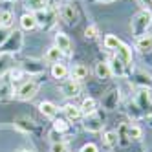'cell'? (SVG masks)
<instances>
[{
  "mask_svg": "<svg viewBox=\"0 0 152 152\" xmlns=\"http://www.w3.org/2000/svg\"><path fill=\"white\" fill-rule=\"evenodd\" d=\"M72 73V79H77V81H83L88 77V68L84 66V64H73V68L70 70Z\"/></svg>",
  "mask_w": 152,
  "mask_h": 152,
  "instance_id": "obj_24",
  "label": "cell"
},
{
  "mask_svg": "<svg viewBox=\"0 0 152 152\" xmlns=\"http://www.w3.org/2000/svg\"><path fill=\"white\" fill-rule=\"evenodd\" d=\"M11 61H13L11 55H7V53H0V75H4V73L9 70V66H11Z\"/></svg>",
  "mask_w": 152,
  "mask_h": 152,
  "instance_id": "obj_28",
  "label": "cell"
},
{
  "mask_svg": "<svg viewBox=\"0 0 152 152\" xmlns=\"http://www.w3.org/2000/svg\"><path fill=\"white\" fill-rule=\"evenodd\" d=\"M108 64H110V72H112V75H115V77H125V75H126V66H125V64L119 61L115 55H114V59L108 62Z\"/></svg>",
  "mask_w": 152,
  "mask_h": 152,
  "instance_id": "obj_19",
  "label": "cell"
},
{
  "mask_svg": "<svg viewBox=\"0 0 152 152\" xmlns=\"http://www.w3.org/2000/svg\"><path fill=\"white\" fill-rule=\"evenodd\" d=\"M68 148H66V143L64 141H61V143H51V148H50V152H66Z\"/></svg>",
  "mask_w": 152,
  "mask_h": 152,
  "instance_id": "obj_31",
  "label": "cell"
},
{
  "mask_svg": "<svg viewBox=\"0 0 152 152\" xmlns=\"http://www.w3.org/2000/svg\"><path fill=\"white\" fill-rule=\"evenodd\" d=\"M141 4L145 6V9H148V7L152 6V0H141Z\"/></svg>",
  "mask_w": 152,
  "mask_h": 152,
  "instance_id": "obj_38",
  "label": "cell"
},
{
  "mask_svg": "<svg viewBox=\"0 0 152 152\" xmlns=\"http://www.w3.org/2000/svg\"><path fill=\"white\" fill-rule=\"evenodd\" d=\"M24 46V35L22 31H11L6 40V44L0 48V53H7V55H13V53L20 51Z\"/></svg>",
  "mask_w": 152,
  "mask_h": 152,
  "instance_id": "obj_2",
  "label": "cell"
},
{
  "mask_svg": "<svg viewBox=\"0 0 152 152\" xmlns=\"http://www.w3.org/2000/svg\"><path fill=\"white\" fill-rule=\"evenodd\" d=\"M125 130H126V136H128L130 139H141V136H143V130H141L137 125H130V126H126Z\"/></svg>",
  "mask_w": 152,
  "mask_h": 152,
  "instance_id": "obj_29",
  "label": "cell"
},
{
  "mask_svg": "<svg viewBox=\"0 0 152 152\" xmlns=\"http://www.w3.org/2000/svg\"><path fill=\"white\" fill-rule=\"evenodd\" d=\"M20 28H22L24 31H33L37 28V18L33 13H24L22 17H20Z\"/></svg>",
  "mask_w": 152,
  "mask_h": 152,
  "instance_id": "obj_17",
  "label": "cell"
},
{
  "mask_svg": "<svg viewBox=\"0 0 152 152\" xmlns=\"http://www.w3.org/2000/svg\"><path fill=\"white\" fill-rule=\"evenodd\" d=\"M50 141H51V143H61V141H62V134H59L57 132V130H50Z\"/></svg>",
  "mask_w": 152,
  "mask_h": 152,
  "instance_id": "obj_32",
  "label": "cell"
},
{
  "mask_svg": "<svg viewBox=\"0 0 152 152\" xmlns=\"http://www.w3.org/2000/svg\"><path fill=\"white\" fill-rule=\"evenodd\" d=\"M15 152H35V150H33V148H29V147H22V148L15 150Z\"/></svg>",
  "mask_w": 152,
  "mask_h": 152,
  "instance_id": "obj_37",
  "label": "cell"
},
{
  "mask_svg": "<svg viewBox=\"0 0 152 152\" xmlns=\"http://www.w3.org/2000/svg\"><path fill=\"white\" fill-rule=\"evenodd\" d=\"M39 110H40V114L44 115V117H48V119H55V117H57V112H59V108H57L55 103H51V101H42V103H39Z\"/></svg>",
  "mask_w": 152,
  "mask_h": 152,
  "instance_id": "obj_13",
  "label": "cell"
},
{
  "mask_svg": "<svg viewBox=\"0 0 152 152\" xmlns=\"http://www.w3.org/2000/svg\"><path fill=\"white\" fill-rule=\"evenodd\" d=\"M59 15L66 24H77V20H79L77 11H75V7L72 4H62L59 7Z\"/></svg>",
  "mask_w": 152,
  "mask_h": 152,
  "instance_id": "obj_8",
  "label": "cell"
},
{
  "mask_svg": "<svg viewBox=\"0 0 152 152\" xmlns=\"http://www.w3.org/2000/svg\"><path fill=\"white\" fill-rule=\"evenodd\" d=\"M79 152H99V147H97L95 143H86V145L81 147Z\"/></svg>",
  "mask_w": 152,
  "mask_h": 152,
  "instance_id": "obj_33",
  "label": "cell"
},
{
  "mask_svg": "<svg viewBox=\"0 0 152 152\" xmlns=\"http://www.w3.org/2000/svg\"><path fill=\"white\" fill-rule=\"evenodd\" d=\"M26 7L29 9V13H39L48 7V0H26Z\"/></svg>",
  "mask_w": 152,
  "mask_h": 152,
  "instance_id": "obj_25",
  "label": "cell"
},
{
  "mask_svg": "<svg viewBox=\"0 0 152 152\" xmlns=\"http://www.w3.org/2000/svg\"><path fill=\"white\" fill-rule=\"evenodd\" d=\"M62 110H64V115H66V119H68L70 123H77V121H81V119L84 117V115H83V110H81V106L66 104Z\"/></svg>",
  "mask_w": 152,
  "mask_h": 152,
  "instance_id": "obj_12",
  "label": "cell"
},
{
  "mask_svg": "<svg viewBox=\"0 0 152 152\" xmlns=\"http://www.w3.org/2000/svg\"><path fill=\"white\" fill-rule=\"evenodd\" d=\"M136 106L143 114L152 115V90L150 88H141L136 94Z\"/></svg>",
  "mask_w": 152,
  "mask_h": 152,
  "instance_id": "obj_3",
  "label": "cell"
},
{
  "mask_svg": "<svg viewBox=\"0 0 152 152\" xmlns=\"http://www.w3.org/2000/svg\"><path fill=\"white\" fill-rule=\"evenodd\" d=\"M103 119L99 117V114H90V115H84V130L88 132H101L103 130Z\"/></svg>",
  "mask_w": 152,
  "mask_h": 152,
  "instance_id": "obj_7",
  "label": "cell"
},
{
  "mask_svg": "<svg viewBox=\"0 0 152 152\" xmlns=\"http://www.w3.org/2000/svg\"><path fill=\"white\" fill-rule=\"evenodd\" d=\"M37 92H39V84L35 81H26V83L20 84V88L17 90V97L22 99V101H29L37 95Z\"/></svg>",
  "mask_w": 152,
  "mask_h": 152,
  "instance_id": "obj_4",
  "label": "cell"
},
{
  "mask_svg": "<svg viewBox=\"0 0 152 152\" xmlns=\"http://www.w3.org/2000/svg\"><path fill=\"white\" fill-rule=\"evenodd\" d=\"M68 73H70V70H68L66 64H62V62L51 64V77H53V79L62 81V79H66V77H68Z\"/></svg>",
  "mask_w": 152,
  "mask_h": 152,
  "instance_id": "obj_16",
  "label": "cell"
},
{
  "mask_svg": "<svg viewBox=\"0 0 152 152\" xmlns=\"http://www.w3.org/2000/svg\"><path fill=\"white\" fill-rule=\"evenodd\" d=\"M92 2H97V4H112L115 0H92Z\"/></svg>",
  "mask_w": 152,
  "mask_h": 152,
  "instance_id": "obj_36",
  "label": "cell"
},
{
  "mask_svg": "<svg viewBox=\"0 0 152 152\" xmlns=\"http://www.w3.org/2000/svg\"><path fill=\"white\" fill-rule=\"evenodd\" d=\"M53 130H57V132L62 134V136L68 134L70 132V121H68V119H61V117L57 119L55 117V119H53Z\"/></svg>",
  "mask_w": 152,
  "mask_h": 152,
  "instance_id": "obj_26",
  "label": "cell"
},
{
  "mask_svg": "<svg viewBox=\"0 0 152 152\" xmlns=\"http://www.w3.org/2000/svg\"><path fill=\"white\" fill-rule=\"evenodd\" d=\"M117 103H119V92L117 90H110L103 97V108H106V110H114L117 106Z\"/></svg>",
  "mask_w": 152,
  "mask_h": 152,
  "instance_id": "obj_15",
  "label": "cell"
},
{
  "mask_svg": "<svg viewBox=\"0 0 152 152\" xmlns=\"http://www.w3.org/2000/svg\"><path fill=\"white\" fill-rule=\"evenodd\" d=\"M55 46L61 50L62 55H72L73 51V46H72V40L66 33H57L55 35Z\"/></svg>",
  "mask_w": 152,
  "mask_h": 152,
  "instance_id": "obj_9",
  "label": "cell"
},
{
  "mask_svg": "<svg viewBox=\"0 0 152 152\" xmlns=\"http://www.w3.org/2000/svg\"><path fill=\"white\" fill-rule=\"evenodd\" d=\"M9 33H11L9 29H6V28H0V48H2V46L6 44V40H7Z\"/></svg>",
  "mask_w": 152,
  "mask_h": 152,
  "instance_id": "obj_34",
  "label": "cell"
},
{
  "mask_svg": "<svg viewBox=\"0 0 152 152\" xmlns=\"http://www.w3.org/2000/svg\"><path fill=\"white\" fill-rule=\"evenodd\" d=\"M15 22V15L13 11H9V9H0V28H6L9 29Z\"/></svg>",
  "mask_w": 152,
  "mask_h": 152,
  "instance_id": "obj_20",
  "label": "cell"
},
{
  "mask_svg": "<svg viewBox=\"0 0 152 152\" xmlns=\"http://www.w3.org/2000/svg\"><path fill=\"white\" fill-rule=\"evenodd\" d=\"M35 18H37V26H42V28H51L53 24H55V13L51 11V9H42V11L39 13H33Z\"/></svg>",
  "mask_w": 152,
  "mask_h": 152,
  "instance_id": "obj_6",
  "label": "cell"
},
{
  "mask_svg": "<svg viewBox=\"0 0 152 152\" xmlns=\"http://www.w3.org/2000/svg\"><path fill=\"white\" fill-rule=\"evenodd\" d=\"M103 141H104V145L108 148H115L119 145V134L115 130H108V132L103 134Z\"/></svg>",
  "mask_w": 152,
  "mask_h": 152,
  "instance_id": "obj_23",
  "label": "cell"
},
{
  "mask_svg": "<svg viewBox=\"0 0 152 152\" xmlns=\"http://www.w3.org/2000/svg\"><path fill=\"white\" fill-rule=\"evenodd\" d=\"M152 26V15L148 9H141V11H137L132 20H130V29H132V35L137 39V37H143L147 35L148 28Z\"/></svg>",
  "mask_w": 152,
  "mask_h": 152,
  "instance_id": "obj_1",
  "label": "cell"
},
{
  "mask_svg": "<svg viewBox=\"0 0 152 152\" xmlns=\"http://www.w3.org/2000/svg\"><path fill=\"white\" fill-rule=\"evenodd\" d=\"M95 77L99 79V81H108L112 77V72H110V64L108 62H103L99 61L95 64Z\"/></svg>",
  "mask_w": 152,
  "mask_h": 152,
  "instance_id": "obj_14",
  "label": "cell"
},
{
  "mask_svg": "<svg viewBox=\"0 0 152 152\" xmlns=\"http://www.w3.org/2000/svg\"><path fill=\"white\" fill-rule=\"evenodd\" d=\"M103 44L106 50H110V51H115L119 48V44H121V40L117 39V35H112V33H108L104 35V40H103Z\"/></svg>",
  "mask_w": 152,
  "mask_h": 152,
  "instance_id": "obj_27",
  "label": "cell"
},
{
  "mask_svg": "<svg viewBox=\"0 0 152 152\" xmlns=\"http://www.w3.org/2000/svg\"><path fill=\"white\" fill-rule=\"evenodd\" d=\"M136 48L141 53H150L152 51V35H143L136 39Z\"/></svg>",
  "mask_w": 152,
  "mask_h": 152,
  "instance_id": "obj_18",
  "label": "cell"
},
{
  "mask_svg": "<svg viewBox=\"0 0 152 152\" xmlns=\"http://www.w3.org/2000/svg\"><path fill=\"white\" fill-rule=\"evenodd\" d=\"M115 57L128 68L130 64H132V48H130L128 44H125V42H121L119 48L115 50Z\"/></svg>",
  "mask_w": 152,
  "mask_h": 152,
  "instance_id": "obj_10",
  "label": "cell"
},
{
  "mask_svg": "<svg viewBox=\"0 0 152 152\" xmlns=\"http://www.w3.org/2000/svg\"><path fill=\"white\" fill-rule=\"evenodd\" d=\"M9 2H13V0H9Z\"/></svg>",
  "mask_w": 152,
  "mask_h": 152,
  "instance_id": "obj_39",
  "label": "cell"
},
{
  "mask_svg": "<svg viewBox=\"0 0 152 152\" xmlns=\"http://www.w3.org/2000/svg\"><path fill=\"white\" fill-rule=\"evenodd\" d=\"M81 110H83V115H90V114H95L97 112V101L94 97H86L81 103Z\"/></svg>",
  "mask_w": 152,
  "mask_h": 152,
  "instance_id": "obj_22",
  "label": "cell"
},
{
  "mask_svg": "<svg viewBox=\"0 0 152 152\" xmlns=\"http://www.w3.org/2000/svg\"><path fill=\"white\" fill-rule=\"evenodd\" d=\"M84 37L88 39V40H94L95 37H97V26H94V24H90L88 28L84 29Z\"/></svg>",
  "mask_w": 152,
  "mask_h": 152,
  "instance_id": "obj_30",
  "label": "cell"
},
{
  "mask_svg": "<svg viewBox=\"0 0 152 152\" xmlns=\"http://www.w3.org/2000/svg\"><path fill=\"white\" fill-rule=\"evenodd\" d=\"M22 70H11V77H13V81H18L20 77H22Z\"/></svg>",
  "mask_w": 152,
  "mask_h": 152,
  "instance_id": "obj_35",
  "label": "cell"
},
{
  "mask_svg": "<svg viewBox=\"0 0 152 152\" xmlns=\"http://www.w3.org/2000/svg\"><path fill=\"white\" fill-rule=\"evenodd\" d=\"M15 128L20 130V132H24V134H29V132H33V128H35V121L28 115H18L15 119Z\"/></svg>",
  "mask_w": 152,
  "mask_h": 152,
  "instance_id": "obj_11",
  "label": "cell"
},
{
  "mask_svg": "<svg viewBox=\"0 0 152 152\" xmlns=\"http://www.w3.org/2000/svg\"><path fill=\"white\" fill-rule=\"evenodd\" d=\"M64 55L61 53V50L57 48V46H51L48 51H46V55H44V61L48 62V64H57V62H61V59H62Z\"/></svg>",
  "mask_w": 152,
  "mask_h": 152,
  "instance_id": "obj_21",
  "label": "cell"
},
{
  "mask_svg": "<svg viewBox=\"0 0 152 152\" xmlns=\"http://www.w3.org/2000/svg\"><path fill=\"white\" fill-rule=\"evenodd\" d=\"M61 92L64 97H77L81 94V81L77 79H66L61 84Z\"/></svg>",
  "mask_w": 152,
  "mask_h": 152,
  "instance_id": "obj_5",
  "label": "cell"
}]
</instances>
